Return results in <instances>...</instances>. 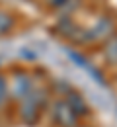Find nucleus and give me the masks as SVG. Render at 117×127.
Returning <instances> with one entry per match:
<instances>
[{
  "label": "nucleus",
  "mask_w": 117,
  "mask_h": 127,
  "mask_svg": "<svg viewBox=\"0 0 117 127\" xmlns=\"http://www.w3.org/2000/svg\"><path fill=\"white\" fill-rule=\"evenodd\" d=\"M10 26V20H8V16H4V14H0V33L4 32L6 28Z\"/></svg>",
  "instance_id": "obj_1"
}]
</instances>
